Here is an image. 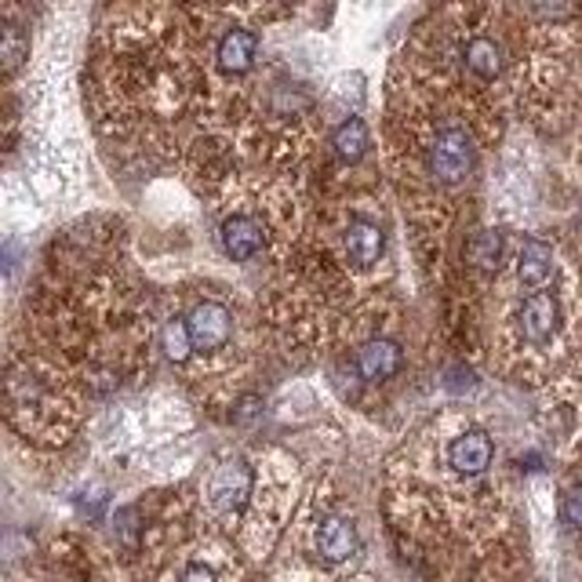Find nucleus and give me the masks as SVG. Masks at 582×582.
<instances>
[{"mask_svg": "<svg viewBox=\"0 0 582 582\" xmlns=\"http://www.w3.org/2000/svg\"><path fill=\"white\" fill-rule=\"evenodd\" d=\"M241 11H233L230 27H219L215 44H212V66H215V81H247L258 62V33L255 27H241L237 22Z\"/></svg>", "mask_w": 582, "mask_h": 582, "instance_id": "obj_7", "label": "nucleus"}, {"mask_svg": "<svg viewBox=\"0 0 582 582\" xmlns=\"http://www.w3.org/2000/svg\"><path fill=\"white\" fill-rule=\"evenodd\" d=\"M176 582H222V579H219V572H215L212 564H201V561H197V564H186L182 575H179Z\"/></svg>", "mask_w": 582, "mask_h": 582, "instance_id": "obj_16", "label": "nucleus"}, {"mask_svg": "<svg viewBox=\"0 0 582 582\" xmlns=\"http://www.w3.org/2000/svg\"><path fill=\"white\" fill-rule=\"evenodd\" d=\"M561 299L557 292H525V299L514 309V331L525 346H550L561 331Z\"/></svg>", "mask_w": 582, "mask_h": 582, "instance_id": "obj_9", "label": "nucleus"}, {"mask_svg": "<svg viewBox=\"0 0 582 582\" xmlns=\"http://www.w3.org/2000/svg\"><path fill=\"white\" fill-rule=\"evenodd\" d=\"M553 269H557L553 247L542 237H521V244H517V258H514L517 284H521L525 292H542V288H550Z\"/></svg>", "mask_w": 582, "mask_h": 582, "instance_id": "obj_11", "label": "nucleus"}, {"mask_svg": "<svg viewBox=\"0 0 582 582\" xmlns=\"http://www.w3.org/2000/svg\"><path fill=\"white\" fill-rule=\"evenodd\" d=\"M77 387L62 368L36 353L8 357V426L33 448H62L81 423Z\"/></svg>", "mask_w": 582, "mask_h": 582, "instance_id": "obj_5", "label": "nucleus"}, {"mask_svg": "<svg viewBox=\"0 0 582 582\" xmlns=\"http://www.w3.org/2000/svg\"><path fill=\"white\" fill-rule=\"evenodd\" d=\"M212 8H117L95 41L92 106L109 139H165L168 124L197 117L222 131Z\"/></svg>", "mask_w": 582, "mask_h": 582, "instance_id": "obj_1", "label": "nucleus"}, {"mask_svg": "<svg viewBox=\"0 0 582 582\" xmlns=\"http://www.w3.org/2000/svg\"><path fill=\"white\" fill-rule=\"evenodd\" d=\"M30 62V33H22L15 22L0 27V66H4V81H11L15 73Z\"/></svg>", "mask_w": 582, "mask_h": 582, "instance_id": "obj_14", "label": "nucleus"}, {"mask_svg": "<svg viewBox=\"0 0 582 582\" xmlns=\"http://www.w3.org/2000/svg\"><path fill=\"white\" fill-rule=\"evenodd\" d=\"M463 263L485 277H499L506 266V233L495 226L469 233V241L463 247Z\"/></svg>", "mask_w": 582, "mask_h": 582, "instance_id": "obj_12", "label": "nucleus"}, {"mask_svg": "<svg viewBox=\"0 0 582 582\" xmlns=\"http://www.w3.org/2000/svg\"><path fill=\"white\" fill-rule=\"evenodd\" d=\"M309 550L325 568H342L361 553V531H357L353 517L320 510L309 525Z\"/></svg>", "mask_w": 582, "mask_h": 582, "instance_id": "obj_8", "label": "nucleus"}, {"mask_svg": "<svg viewBox=\"0 0 582 582\" xmlns=\"http://www.w3.org/2000/svg\"><path fill=\"white\" fill-rule=\"evenodd\" d=\"M215 197L222 204L215 237L230 263H258V258L288 263L299 247V233H306L299 197L288 182L263 171L255 176L241 171Z\"/></svg>", "mask_w": 582, "mask_h": 582, "instance_id": "obj_2", "label": "nucleus"}, {"mask_svg": "<svg viewBox=\"0 0 582 582\" xmlns=\"http://www.w3.org/2000/svg\"><path fill=\"white\" fill-rule=\"evenodd\" d=\"M371 150V131L361 117H346L331 128V154H336L342 165H361Z\"/></svg>", "mask_w": 582, "mask_h": 582, "instance_id": "obj_13", "label": "nucleus"}, {"mask_svg": "<svg viewBox=\"0 0 582 582\" xmlns=\"http://www.w3.org/2000/svg\"><path fill=\"white\" fill-rule=\"evenodd\" d=\"M186 328L193 339V361L201 357L208 371L233 368V350H237V309L222 295H204L186 309Z\"/></svg>", "mask_w": 582, "mask_h": 582, "instance_id": "obj_6", "label": "nucleus"}, {"mask_svg": "<svg viewBox=\"0 0 582 582\" xmlns=\"http://www.w3.org/2000/svg\"><path fill=\"white\" fill-rule=\"evenodd\" d=\"M306 233L309 247H317L346 281L379 292V266H387L390 258V219L382 197L371 190H346L331 197L317 226Z\"/></svg>", "mask_w": 582, "mask_h": 582, "instance_id": "obj_4", "label": "nucleus"}, {"mask_svg": "<svg viewBox=\"0 0 582 582\" xmlns=\"http://www.w3.org/2000/svg\"><path fill=\"white\" fill-rule=\"evenodd\" d=\"M557 510H561V525L582 531V485H568L561 491V502H557Z\"/></svg>", "mask_w": 582, "mask_h": 582, "instance_id": "obj_15", "label": "nucleus"}, {"mask_svg": "<svg viewBox=\"0 0 582 582\" xmlns=\"http://www.w3.org/2000/svg\"><path fill=\"white\" fill-rule=\"evenodd\" d=\"M404 368V350L398 339L390 336H371L353 350V371L364 382H387Z\"/></svg>", "mask_w": 582, "mask_h": 582, "instance_id": "obj_10", "label": "nucleus"}, {"mask_svg": "<svg viewBox=\"0 0 582 582\" xmlns=\"http://www.w3.org/2000/svg\"><path fill=\"white\" fill-rule=\"evenodd\" d=\"M288 459L281 452H230L201 480L204 517L222 528H277L288 502Z\"/></svg>", "mask_w": 582, "mask_h": 582, "instance_id": "obj_3", "label": "nucleus"}]
</instances>
